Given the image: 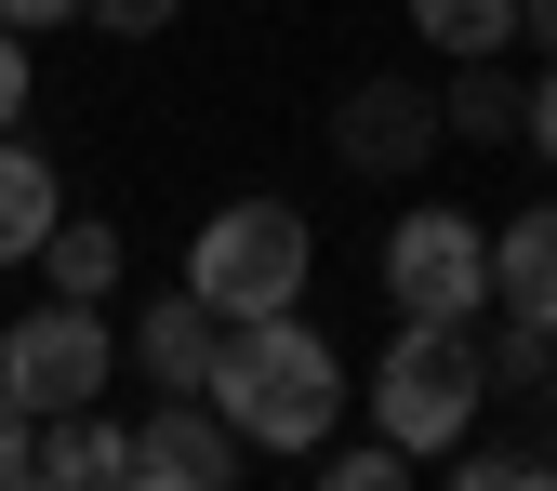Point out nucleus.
Returning <instances> with one entry per match:
<instances>
[{"instance_id": "6ab92c4d", "label": "nucleus", "mask_w": 557, "mask_h": 491, "mask_svg": "<svg viewBox=\"0 0 557 491\" xmlns=\"http://www.w3.org/2000/svg\"><path fill=\"white\" fill-rule=\"evenodd\" d=\"M27 94H40V66H27V27H0V133H27Z\"/></svg>"}, {"instance_id": "f3484780", "label": "nucleus", "mask_w": 557, "mask_h": 491, "mask_svg": "<svg viewBox=\"0 0 557 491\" xmlns=\"http://www.w3.org/2000/svg\"><path fill=\"white\" fill-rule=\"evenodd\" d=\"M306 465H319V478H332V491H398V478H411V452H398V439H385V426H372V439H345V452H332V439H319V452H306Z\"/></svg>"}, {"instance_id": "dca6fc26", "label": "nucleus", "mask_w": 557, "mask_h": 491, "mask_svg": "<svg viewBox=\"0 0 557 491\" xmlns=\"http://www.w3.org/2000/svg\"><path fill=\"white\" fill-rule=\"evenodd\" d=\"M478 359H492V385L544 398V372H557V332H544L531 306H492V332H478Z\"/></svg>"}, {"instance_id": "7ed1b4c3", "label": "nucleus", "mask_w": 557, "mask_h": 491, "mask_svg": "<svg viewBox=\"0 0 557 491\" xmlns=\"http://www.w3.org/2000/svg\"><path fill=\"white\" fill-rule=\"evenodd\" d=\"M306 266H319V226L293 199H226V213L199 226V253H186V293L213 319H278L306 293Z\"/></svg>"}, {"instance_id": "4be33fe9", "label": "nucleus", "mask_w": 557, "mask_h": 491, "mask_svg": "<svg viewBox=\"0 0 557 491\" xmlns=\"http://www.w3.org/2000/svg\"><path fill=\"white\" fill-rule=\"evenodd\" d=\"M518 40H531V53L557 66V0H518Z\"/></svg>"}, {"instance_id": "412c9836", "label": "nucleus", "mask_w": 557, "mask_h": 491, "mask_svg": "<svg viewBox=\"0 0 557 491\" xmlns=\"http://www.w3.org/2000/svg\"><path fill=\"white\" fill-rule=\"evenodd\" d=\"M531 147H544V173H557V66L531 81Z\"/></svg>"}, {"instance_id": "9b49d317", "label": "nucleus", "mask_w": 557, "mask_h": 491, "mask_svg": "<svg viewBox=\"0 0 557 491\" xmlns=\"http://www.w3.org/2000/svg\"><path fill=\"white\" fill-rule=\"evenodd\" d=\"M492 306H531L557 332V199H531V213L492 240Z\"/></svg>"}, {"instance_id": "aec40b11", "label": "nucleus", "mask_w": 557, "mask_h": 491, "mask_svg": "<svg viewBox=\"0 0 557 491\" xmlns=\"http://www.w3.org/2000/svg\"><path fill=\"white\" fill-rule=\"evenodd\" d=\"M27 465H40V412H27V398H14V385H0V491H14V478H27Z\"/></svg>"}, {"instance_id": "4468645a", "label": "nucleus", "mask_w": 557, "mask_h": 491, "mask_svg": "<svg viewBox=\"0 0 557 491\" xmlns=\"http://www.w3.org/2000/svg\"><path fill=\"white\" fill-rule=\"evenodd\" d=\"M438 465H451L465 491H544V478H557V439H478V426H465Z\"/></svg>"}, {"instance_id": "39448f33", "label": "nucleus", "mask_w": 557, "mask_h": 491, "mask_svg": "<svg viewBox=\"0 0 557 491\" xmlns=\"http://www.w3.org/2000/svg\"><path fill=\"white\" fill-rule=\"evenodd\" d=\"M107 372H120V332L94 306H66V293L0 332V385H14L27 412H81V398H107Z\"/></svg>"}, {"instance_id": "20e7f679", "label": "nucleus", "mask_w": 557, "mask_h": 491, "mask_svg": "<svg viewBox=\"0 0 557 491\" xmlns=\"http://www.w3.org/2000/svg\"><path fill=\"white\" fill-rule=\"evenodd\" d=\"M385 293L398 319H492V226L451 199H411L385 226Z\"/></svg>"}, {"instance_id": "423d86ee", "label": "nucleus", "mask_w": 557, "mask_h": 491, "mask_svg": "<svg viewBox=\"0 0 557 491\" xmlns=\"http://www.w3.org/2000/svg\"><path fill=\"white\" fill-rule=\"evenodd\" d=\"M438 94L425 81H345V107H332V160L345 173H372V186H411V173H425L438 160Z\"/></svg>"}, {"instance_id": "ddd939ff", "label": "nucleus", "mask_w": 557, "mask_h": 491, "mask_svg": "<svg viewBox=\"0 0 557 491\" xmlns=\"http://www.w3.org/2000/svg\"><path fill=\"white\" fill-rule=\"evenodd\" d=\"M40 279H53L66 306H94V293H120V226H107V213H66V226L40 240Z\"/></svg>"}, {"instance_id": "f8f14e48", "label": "nucleus", "mask_w": 557, "mask_h": 491, "mask_svg": "<svg viewBox=\"0 0 557 491\" xmlns=\"http://www.w3.org/2000/svg\"><path fill=\"white\" fill-rule=\"evenodd\" d=\"M505 53H465V81L438 94V120L465 133V147H505V133H531V81H492Z\"/></svg>"}, {"instance_id": "f257e3e1", "label": "nucleus", "mask_w": 557, "mask_h": 491, "mask_svg": "<svg viewBox=\"0 0 557 491\" xmlns=\"http://www.w3.org/2000/svg\"><path fill=\"white\" fill-rule=\"evenodd\" d=\"M239 426V452H278V465H306L332 439V412H345V359H332V332L306 306H278V319H226L213 345V385H199Z\"/></svg>"}, {"instance_id": "a211bd4d", "label": "nucleus", "mask_w": 557, "mask_h": 491, "mask_svg": "<svg viewBox=\"0 0 557 491\" xmlns=\"http://www.w3.org/2000/svg\"><path fill=\"white\" fill-rule=\"evenodd\" d=\"M81 14H94V27H107V40H160V27H173V14H186V0H81Z\"/></svg>"}, {"instance_id": "f03ea898", "label": "nucleus", "mask_w": 557, "mask_h": 491, "mask_svg": "<svg viewBox=\"0 0 557 491\" xmlns=\"http://www.w3.org/2000/svg\"><path fill=\"white\" fill-rule=\"evenodd\" d=\"M478 412H492V359H478V319H398L385 332V359H372V426L411 452V465H438Z\"/></svg>"}, {"instance_id": "5701e85b", "label": "nucleus", "mask_w": 557, "mask_h": 491, "mask_svg": "<svg viewBox=\"0 0 557 491\" xmlns=\"http://www.w3.org/2000/svg\"><path fill=\"white\" fill-rule=\"evenodd\" d=\"M81 0H0V27H66Z\"/></svg>"}, {"instance_id": "1a4fd4ad", "label": "nucleus", "mask_w": 557, "mask_h": 491, "mask_svg": "<svg viewBox=\"0 0 557 491\" xmlns=\"http://www.w3.org/2000/svg\"><path fill=\"white\" fill-rule=\"evenodd\" d=\"M27 478H53V491H133V426H107L94 398L81 412H40V465Z\"/></svg>"}, {"instance_id": "2eb2a0df", "label": "nucleus", "mask_w": 557, "mask_h": 491, "mask_svg": "<svg viewBox=\"0 0 557 491\" xmlns=\"http://www.w3.org/2000/svg\"><path fill=\"white\" fill-rule=\"evenodd\" d=\"M411 27H425V53H505L518 40V0H411Z\"/></svg>"}, {"instance_id": "0eeeda50", "label": "nucleus", "mask_w": 557, "mask_h": 491, "mask_svg": "<svg viewBox=\"0 0 557 491\" xmlns=\"http://www.w3.org/2000/svg\"><path fill=\"white\" fill-rule=\"evenodd\" d=\"M252 452H239V426L213 398H160L147 426H133V491H226Z\"/></svg>"}, {"instance_id": "b1692460", "label": "nucleus", "mask_w": 557, "mask_h": 491, "mask_svg": "<svg viewBox=\"0 0 557 491\" xmlns=\"http://www.w3.org/2000/svg\"><path fill=\"white\" fill-rule=\"evenodd\" d=\"M544 412H557V372H544Z\"/></svg>"}, {"instance_id": "6e6552de", "label": "nucleus", "mask_w": 557, "mask_h": 491, "mask_svg": "<svg viewBox=\"0 0 557 491\" xmlns=\"http://www.w3.org/2000/svg\"><path fill=\"white\" fill-rule=\"evenodd\" d=\"M213 345H226L213 306H199V293H160L147 319H133V372H147L160 398H199V385H213Z\"/></svg>"}, {"instance_id": "9d476101", "label": "nucleus", "mask_w": 557, "mask_h": 491, "mask_svg": "<svg viewBox=\"0 0 557 491\" xmlns=\"http://www.w3.org/2000/svg\"><path fill=\"white\" fill-rule=\"evenodd\" d=\"M66 226V186L27 133H0V266H40V240Z\"/></svg>"}]
</instances>
